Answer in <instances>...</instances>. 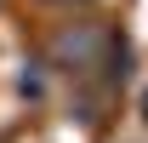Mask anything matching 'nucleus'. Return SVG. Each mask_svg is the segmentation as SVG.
Here are the masks:
<instances>
[{
  "mask_svg": "<svg viewBox=\"0 0 148 143\" xmlns=\"http://www.w3.org/2000/svg\"><path fill=\"white\" fill-rule=\"evenodd\" d=\"M51 52H57L63 69H97V57H103V29H97V23H69V29L51 40Z\"/></svg>",
  "mask_w": 148,
  "mask_h": 143,
  "instance_id": "1",
  "label": "nucleus"
}]
</instances>
